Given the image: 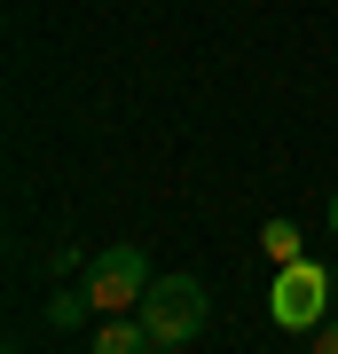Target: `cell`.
I'll return each mask as SVG.
<instances>
[{
    "mask_svg": "<svg viewBox=\"0 0 338 354\" xmlns=\"http://www.w3.org/2000/svg\"><path fill=\"white\" fill-rule=\"evenodd\" d=\"M134 323L150 330L158 346H189L205 323H213V299H205V283H197V276H158L150 291H142Z\"/></svg>",
    "mask_w": 338,
    "mask_h": 354,
    "instance_id": "cell-1",
    "label": "cell"
},
{
    "mask_svg": "<svg viewBox=\"0 0 338 354\" xmlns=\"http://www.w3.org/2000/svg\"><path fill=\"white\" fill-rule=\"evenodd\" d=\"M267 315H276V330H323L330 315H338V291H330V268H314V260H291L283 276H276V291H267Z\"/></svg>",
    "mask_w": 338,
    "mask_h": 354,
    "instance_id": "cell-2",
    "label": "cell"
},
{
    "mask_svg": "<svg viewBox=\"0 0 338 354\" xmlns=\"http://www.w3.org/2000/svg\"><path fill=\"white\" fill-rule=\"evenodd\" d=\"M150 283L158 276H150V252H142V244H102V252L87 260V283H79V291H87L102 315H134Z\"/></svg>",
    "mask_w": 338,
    "mask_h": 354,
    "instance_id": "cell-3",
    "label": "cell"
},
{
    "mask_svg": "<svg viewBox=\"0 0 338 354\" xmlns=\"http://www.w3.org/2000/svg\"><path fill=\"white\" fill-rule=\"evenodd\" d=\"M158 339L142 330L134 315H102V330H95V354H150Z\"/></svg>",
    "mask_w": 338,
    "mask_h": 354,
    "instance_id": "cell-4",
    "label": "cell"
},
{
    "mask_svg": "<svg viewBox=\"0 0 338 354\" xmlns=\"http://www.w3.org/2000/svg\"><path fill=\"white\" fill-rule=\"evenodd\" d=\"M260 244H267V260H276V268L307 260V252H299V228H291V221H267V228H260Z\"/></svg>",
    "mask_w": 338,
    "mask_h": 354,
    "instance_id": "cell-5",
    "label": "cell"
},
{
    "mask_svg": "<svg viewBox=\"0 0 338 354\" xmlns=\"http://www.w3.org/2000/svg\"><path fill=\"white\" fill-rule=\"evenodd\" d=\"M87 307H95L87 291H55V299H48V323H55V330H71V323H87Z\"/></svg>",
    "mask_w": 338,
    "mask_h": 354,
    "instance_id": "cell-6",
    "label": "cell"
},
{
    "mask_svg": "<svg viewBox=\"0 0 338 354\" xmlns=\"http://www.w3.org/2000/svg\"><path fill=\"white\" fill-rule=\"evenodd\" d=\"M314 354H338V315H330L323 330H314Z\"/></svg>",
    "mask_w": 338,
    "mask_h": 354,
    "instance_id": "cell-7",
    "label": "cell"
},
{
    "mask_svg": "<svg viewBox=\"0 0 338 354\" xmlns=\"http://www.w3.org/2000/svg\"><path fill=\"white\" fill-rule=\"evenodd\" d=\"M330 228H338V189H330Z\"/></svg>",
    "mask_w": 338,
    "mask_h": 354,
    "instance_id": "cell-8",
    "label": "cell"
},
{
    "mask_svg": "<svg viewBox=\"0 0 338 354\" xmlns=\"http://www.w3.org/2000/svg\"><path fill=\"white\" fill-rule=\"evenodd\" d=\"M150 354H181V346H150Z\"/></svg>",
    "mask_w": 338,
    "mask_h": 354,
    "instance_id": "cell-9",
    "label": "cell"
},
{
    "mask_svg": "<svg viewBox=\"0 0 338 354\" xmlns=\"http://www.w3.org/2000/svg\"><path fill=\"white\" fill-rule=\"evenodd\" d=\"M330 291H338V268H330Z\"/></svg>",
    "mask_w": 338,
    "mask_h": 354,
    "instance_id": "cell-10",
    "label": "cell"
}]
</instances>
